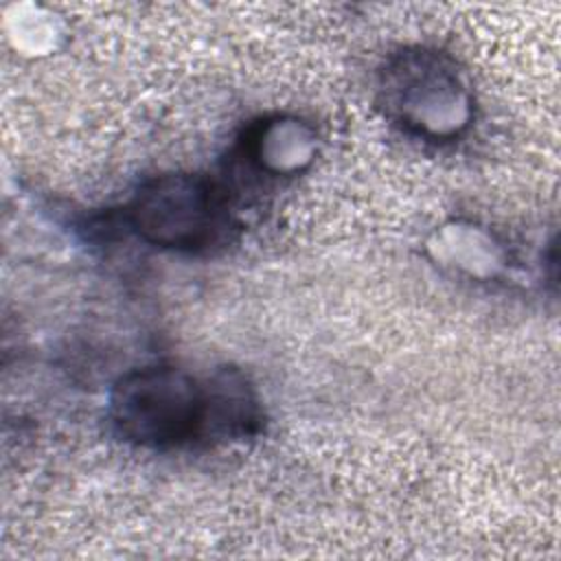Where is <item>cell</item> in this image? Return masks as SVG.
Returning <instances> with one entry per match:
<instances>
[{"label": "cell", "instance_id": "obj_1", "mask_svg": "<svg viewBox=\"0 0 561 561\" xmlns=\"http://www.w3.org/2000/svg\"><path fill=\"white\" fill-rule=\"evenodd\" d=\"M208 392L175 366H147L123 375L107 403V416L121 438L167 449L206 436Z\"/></svg>", "mask_w": 561, "mask_h": 561}, {"label": "cell", "instance_id": "obj_2", "mask_svg": "<svg viewBox=\"0 0 561 561\" xmlns=\"http://www.w3.org/2000/svg\"><path fill=\"white\" fill-rule=\"evenodd\" d=\"M379 92L388 116L421 138L451 140L471 123L469 85L456 64L438 50L405 48L390 57Z\"/></svg>", "mask_w": 561, "mask_h": 561}, {"label": "cell", "instance_id": "obj_3", "mask_svg": "<svg viewBox=\"0 0 561 561\" xmlns=\"http://www.w3.org/2000/svg\"><path fill=\"white\" fill-rule=\"evenodd\" d=\"M123 221L151 245L197 252L226 232L230 217L226 195L213 180L167 173L147 180L134 193Z\"/></svg>", "mask_w": 561, "mask_h": 561}, {"label": "cell", "instance_id": "obj_4", "mask_svg": "<svg viewBox=\"0 0 561 561\" xmlns=\"http://www.w3.org/2000/svg\"><path fill=\"white\" fill-rule=\"evenodd\" d=\"M208 410L204 438H245L261 427V408L252 386L234 368H221L206 381Z\"/></svg>", "mask_w": 561, "mask_h": 561}, {"label": "cell", "instance_id": "obj_5", "mask_svg": "<svg viewBox=\"0 0 561 561\" xmlns=\"http://www.w3.org/2000/svg\"><path fill=\"white\" fill-rule=\"evenodd\" d=\"M313 134L296 118H272L259 123L248 140L245 151L259 169L270 173L298 171L313 156Z\"/></svg>", "mask_w": 561, "mask_h": 561}]
</instances>
